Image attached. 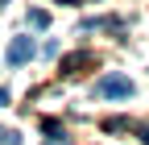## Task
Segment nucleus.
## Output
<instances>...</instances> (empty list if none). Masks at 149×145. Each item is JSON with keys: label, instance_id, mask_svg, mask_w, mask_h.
I'll list each match as a JSON object with an SVG mask.
<instances>
[{"label": "nucleus", "instance_id": "1", "mask_svg": "<svg viewBox=\"0 0 149 145\" xmlns=\"http://www.w3.org/2000/svg\"><path fill=\"white\" fill-rule=\"evenodd\" d=\"M95 96L100 100H128V96H133V83H128L124 75H104L95 83Z\"/></svg>", "mask_w": 149, "mask_h": 145}, {"label": "nucleus", "instance_id": "2", "mask_svg": "<svg viewBox=\"0 0 149 145\" xmlns=\"http://www.w3.org/2000/svg\"><path fill=\"white\" fill-rule=\"evenodd\" d=\"M33 58V42L29 38H13V46H8V66H25Z\"/></svg>", "mask_w": 149, "mask_h": 145}, {"label": "nucleus", "instance_id": "3", "mask_svg": "<svg viewBox=\"0 0 149 145\" xmlns=\"http://www.w3.org/2000/svg\"><path fill=\"white\" fill-rule=\"evenodd\" d=\"M87 62H91V54H87V50L66 54V58H62V75H79V66H87Z\"/></svg>", "mask_w": 149, "mask_h": 145}, {"label": "nucleus", "instance_id": "4", "mask_svg": "<svg viewBox=\"0 0 149 145\" xmlns=\"http://www.w3.org/2000/svg\"><path fill=\"white\" fill-rule=\"evenodd\" d=\"M29 25H33V29H46V25H50V13H46V8H33V13H29Z\"/></svg>", "mask_w": 149, "mask_h": 145}, {"label": "nucleus", "instance_id": "5", "mask_svg": "<svg viewBox=\"0 0 149 145\" xmlns=\"http://www.w3.org/2000/svg\"><path fill=\"white\" fill-rule=\"evenodd\" d=\"M0 145H21V141H17V133H13V129H0Z\"/></svg>", "mask_w": 149, "mask_h": 145}, {"label": "nucleus", "instance_id": "6", "mask_svg": "<svg viewBox=\"0 0 149 145\" xmlns=\"http://www.w3.org/2000/svg\"><path fill=\"white\" fill-rule=\"evenodd\" d=\"M141 141H145V145H149V124H145V129H141Z\"/></svg>", "mask_w": 149, "mask_h": 145}, {"label": "nucleus", "instance_id": "7", "mask_svg": "<svg viewBox=\"0 0 149 145\" xmlns=\"http://www.w3.org/2000/svg\"><path fill=\"white\" fill-rule=\"evenodd\" d=\"M0 104H8V91H4V87H0Z\"/></svg>", "mask_w": 149, "mask_h": 145}, {"label": "nucleus", "instance_id": "8", "mask_svg": "<svg viewBox=\"0 0 149 145\" xmlns=\"http://www.w3.org/2000/svg\"><path fill=\"white\" fill-rule=\"evenodd\" d=\"M46 145H66V141H58V137H50V141H46Z\"/></svg>", "mask_w": 149, "mask_h": 145}, {"label": "nucleus", "instance_id": "9", "mask_svg": "<svg viewBox=\"0 0 149 145\" xmlns=\"http://www.w3.org/2000/svg\"><path fill=\"white\" fill-rule=\"evenodd\" d=\"M0 4H4V0H0Z\"/></svg>", "mask_w": 149, "mask_h": 145}]
</instances>
